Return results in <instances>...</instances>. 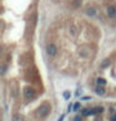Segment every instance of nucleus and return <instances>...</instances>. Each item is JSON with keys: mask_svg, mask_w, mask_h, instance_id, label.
<instances>
[{"mask_svg": "<svg viewBox=\"0 0 116 121\" xmlns=\"http://www.w3.org/2000/svg\"><path fill=\"white\" fill-rule=\"evenodd\" d=\"M50 105L49 104H43V105H40L39 106V109H38V114L40 117H46V116L49 115V112H50Z\"/></svg>", "mask_w": 116, "mask_h": 121, "instance_id": "nucleus-1", "label": "nucleus"}, {"mask_svg": "<svg viewBox=\"0 0 116 121\" xmlns=\"http://www.w3.org/2000/svg\"><path fill=\"white\" fill-rule=\"evenodd\" d=\"M46 54L49 56H55L57 54V48L55 44H47L46 45Z\"/></svg>", "mask_w": 116, "mask_h": 121, "instance_id": "nucleus-2", "label": "nucleus"}, {"mask_svg": "<svg viewBox=\"0 0 116 121\" xmlns=\"http://www.w3.org/2000/svg\"><path fill=\"white\" fill-rule=\"evenodd\" d=\"M34 96H35V90L30 86H26L24 89V97L26 100H30V99H33Z\"/></svg>", "mask_w": 116, "mask_h": 121, "instance_id": "nucleus-3", "label": "nucleus"}, {"mask_svg": "<svg viewBox=\"0 0 116 121\" xmlns=\"http://www.w3.org/2000/svg\"><path fill=\"white\" fill-rule=\"evenodd\" d=\"M79 56L82 57V59H85V57L89 56V49L86 46H81L79 49Z\"/></svg>", "mask_w": 116, "mask_h": 121, "instance_id": "nucleus-4", "label": "nucleus"}, {"mask_svg": "<svg viewBox=\"0 0 116 121\" xmlns=\"http://www.w3.org/2000/svg\"><path fill=\"white\" fill-rule=\"evenodd\" d=\"M107 16L111 17V19L116 17V9H115L114 6H109V8H107Z\"/></svg>", "mask_w": 116, "mask_h": 121, "instance_id": "nucleus-5", "label": "nucleus"}, {"mask_svg": "<svg viewBox=\"0 0 116 121\" xmlns=\"http://www.w3.org/2000/svg\"><path fill=\"white\" fill-rule=\"evenodd\" d=\"M95 92L97 94V95H100V96H104L106 91H105L104 86H99V85H97V86H96V89H95Z\"/></svg>", "mask_w": 116, "mask_h": 121, "instance_id": "nucleus-6", "label": "nucleus"}, {"mask_svg": "<svg viewBox=\"0 0 116 121\" xmlns=\"http://www.w3.org/2000/svg\"><path fill=\"white\" fill-rule=\"evenodd\" d=\"M96 9L95 8H87L86 9V15L87 16H96Z\"/></svg>", "mask_w": 116, "mask_h": 121, "instance_id": "nucleus-7", "label": "nucleus"}, {"mask_svg": "<svg viewBox=\"0 0 116 121\" xmlns=\"http://www.w3.org/2000/svg\"><path fill=\"white\" fill-rule=\"evenodd\" d=\"M69 33L71 34V36H76V34H77L76 26H75V25H70L69 26Z\"/></svg>", "mask_w": 116, "mask_h": 121, "instance_id": "nucleus-8", "label": "nucleus"}, {"mask_svg": "<svg viewBox=\"0 0 116 121\" xmlns=\"http://www.w3.org/2000/svg\"><path fill=\"white\" fill-rule=\"evenodd\" d=\"M13 121H23L24 117H23V115H20V114H15V115H13Z\"/></svg>", "mask_w": 116, "mask_h": 121, "instance_id": "nucleus-9", "label": "nucleus"}, {"mask_svg": "<svg viewBox=\"0 0 116 121\" xmlns=\"http://www.w3.org/2000/svg\"><path fill=\"white\" fill-rule=\"evenodd\" d=\"M96 82H97L99 86H105V85H106V80L102 79V78H99V79L96 80Z\"/></svg>", "mask_w": 116, "mask_h": 121, "instance_id": "nucleus-10", "label": "nucleus"}, {"mask_svg": "<svg viewBox=\"0 0 116 121\" xmlns=\"http://www.w3.org/2000/svg\"><path fill=\"white\" fill-rule=\"evenodd\" d=\"M101 111H102V107L100 106V107H95V109H92L91 112H92V114H100Z\"/></svg>", "mask_w": 116, "mask_h": 121, "instance_id": "nucleus-11", "label": "nucleus"}, {"mask_svg": "<svg viewBox=\"0 0 116 121\" xmlns=\"http://www.w3.org/2000/svg\"><path fill=\"white\" fill-rule=\"evenodd\" d=\"M70 97H71V94H70V91H64V99H66V100H69Z\"/></svg>", "mask_w": 116, "mask_h": 121, "instance_id": "nucleus-12", "label": "nucleus"}, {"mask_svg": "<svg viewBox=\"0 0 116 121\" xmlns=\"http://www.w3.org/2000/svg\"><path fill=\"white\" fill-rule=\"evenodd\" d=\"M80 109V102H76V104L74 105V111H77Z\"/></svg>", "mask_w": 116, "mask_h": 121, "instance_id": "nucleus-13", "label": "nucleus"}, {"mask_svg": "<svg viewBox=\"0 0 116 121\" xmlns=\"http://www.w3.org/2000/svg\"><path fill=\"white\" fill-rule=\"evenodd\" d=\"M74 121H81V116H75V119H74Z\"/></svg>", "mask_w": 116, "mask_h": 121, "instance_id": "nucleus-14", "label": "nucleus"}, {"mask_svg": "<svg viewBox=\"0 0 116 121\" xmlns=\"http://www.w3.org/2000/svg\"><path fill=\"white\" fill-rule=\"evenodd\" d=\"M110 121H116V115H112L110 117Z\"/></svg>", "mask_w": 116, "mask_h": 121, "instance_id": "nucleus-15", "label": "nucleus"}, {"mask_svg": "<svg viewBox=\"0 0 116 121\" xmlns=\"http://www.w3.org/2000/svg\"><path fill=\"white\" fill-rule=\"evenodd\" d=\"M5 71H6V68H5V66H3V75H5Z\"/></svg>", "mask_w": 116, "mask_h": 121, "instance_id": "nucleus-16", "label": "nucleus"}, {"mask_svg": "<svg viewBox=\"0 0 116 121\" xmlns=\"http://www.w3.org/2000/svg\"><path fill=\"white\" fill-rule=\"evenodd\" d=\"M73 109H74V107H73V105H69V107H68V110H69V111H71V110H73Z\"/></svg>", "mask_w": 116, "mask_h": 121, "instance_id": "nucleus-17", "label": "nucleus"}, {"mask_svg": "<svg viewBox=\"0 0 116 121\" xmlns=\"http://www.w3.org/2000/svg\"><path fill=\"white\" fill-rule=\"evenodd\" d=\"M62 120H64V115H62V116H60V117H59V120H57V121H62Z\"/></svg>", "mask_w": 116, "mask_h": 121, "instance_id": "nucleus-18", "label": "nucleus"}]
</instances>
